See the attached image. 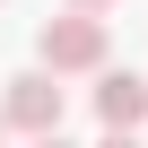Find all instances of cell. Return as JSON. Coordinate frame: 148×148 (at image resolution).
Segmentation results:
<instances>
[{"mask_svg": "<svg viewBox=\"0 0 148 148\" xmlns=\"http://www.w3.org/2000/svg\"><path fill=\"white\" fill-rule=\"evenodd\" d=\"M35 52H44V70H105V52H113V35H105V18L96 9H70V18H44V35H35Z\"/></svg>", "mask_w": 148, "mask_h": 148, "instance_id": "6da1fadb", "label": "cell"}, {"mask_svg": "<svg viewBox=\"0 0 148 148\" xmlns=\"http://www.w3.org/2000/svg\"><path fill=\"white\" fill-rule=\"evenodd\" d=\"M61 70H26V79H9V96H0V113H9V131H26V139H44V131H61Z\"/></svg>", "mask_w": 148, "mask_h": 148, "instance_id": "7a4b0ae2", "label": "cell"}, {"mask_svg": "<svg viewBox=\"0 0 148 148\" xmlns=\"http://www.w3.org/2000/svg\"><path fill=\"white\" fill-rule=\"evenodd\" d=\"M96 122H105V131H139V122H148V79L105 70V79H96Z\"/></svg>", "mask_w": 148, "mask_h": 148, "instance_id": "3957f363", "label": "cell"}, {"mask_svg": "<svg viewBox=\"0 0 148 148\" xmlns=\"http://www.w3.org/2000/svg\"><path fill=\"white\" fill-rule=\"evenodd\" d=\"M96 148H139V139H131V131H105V139H96Z\"/></svg>", "mask_w": 148, "mask_h": 148, "instance_id": "277c9868", "label": "cell"}, {"mask_svg": "<svg viewBox=\"0 0 148 148\" xmlns=\"http://www.w3.org/2000/svg\"><path fill=\"white\" fill-rule=\"evenodd\" d=\"M35 148H70V139H61V131H44V139H35Z\"/></svg>", "mask_w": 148, "mask_h": 148, "instance_id": "5b68a950", "label": "cell"}, {"mask_svg": "<svg viewBox=\"0 0 148 148\" xmlns=\"http://www.w3.org/2000/svg\"><path fill=\"white\" fill-rule=\"evenodd\" d=\"M70 9H113V0H70Z\"/></svg>", "mask_w": 148, "mask_h": 148, "instance_id": "8992f818", "label": "cell"}, {"mask_svg": "<svg viewBox=\"0 0 148 148\" xmlns=\"http://www.w3.org/2000/svg\"><path fill=\"white\" fill-rule=\"evenodd\" d=\"M0 139H9V113H0Z\"/></svg>", "mask_w": 148, "mask_h": 148, "instance_id": "52a82bcc", "label": "cell"}]
</instances>
